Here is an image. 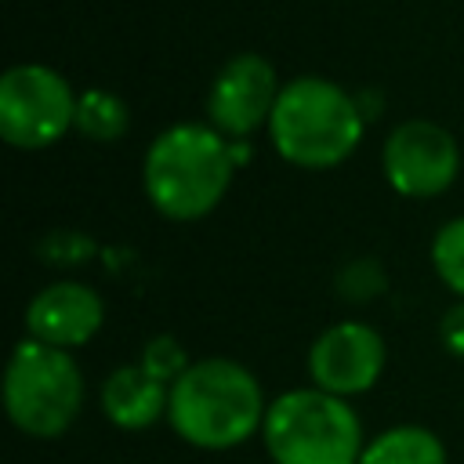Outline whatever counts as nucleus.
I'll return each instance as SVG.
<instances>
[{
  "label": "nucleus",
  "instance_id": "1",
  "mask_svg": "<svg viewBox=\"0 0 464 464\" xmlns=\"http://www.w3.org/2000/svg\"><path fill=\"white\" fill-rule=\"evenodd\" d=\"M268 395L257 373L228 355L192 359V366L170 384L167 424L174 435L207 453H225L261 435Z\"/></svg>",
  "mask_w": 464,
  "mask_h": 464
},
{
  "label": "nucleus",
  "instance_id": "2",
  "mask_svg": "<svg viewBox=\"0 0 464 464\" xmlns=\"http://www.w3.org/2000/svg\"><path fill=\"white\" fill-rule=\"evenodd\" d=\"M228 138L210 123L163 127L141 160V188L152 210L167 221H199L218 210L236 178Z\"/></svg>",
  "mask_w": 464,
  "mask_h": 464
},
{
  "label": "nucleus",
  "instance_id": "3",
  "mask_svg": "<svg viewBox=\"0 0 464 464\" xmlns=\"http://www.w3.org/2000/svg\"><path fill=\"white\" fill-rule=\"evenodd\" d=\"M265 130L283 163L297 170H334L359 149L366 116L352 91L308 72L283 83Z\"/></svg>",
  "mask_w": 464,
  "mask_h": 464
},
{
  "label": "nucleus",
  "instance_id": "4",
  "mask_svg": "<svg viewBox=\"0 0 464 464\" xmlns=\"http://www.w3.org/2000/svg\"><path fill=\"white\" fill-rule=\"evenodd\" d=\"M261 442L272 464H359L366 431L352 399L304 384L268 402Z\"/></svg>",
  "mask_w": 464,
  "mask_h": 464
},
{
  "label": "nucleus",
  "instance_id": "5",
  "mask_svg": "<svg viewBox=\"0 0 464 464\" xmlns=\"http://www.w3.org/2000/svg\"><path fill=\"white\" fill-rule=\"evenodd\" d=\"M87 381L72 352L22 337L4 366V413L7 420L40 442L62 439L83 413Z\"/></svg>",
  "mask_w": 464,
  "mask_h": 464
},
{
  "label": "nucleus",
  "instance_id": "6",
  "mask_svg": "<svg viewBox=\"0 0 464 464\" xmlns=\"http://www.w3.org/2000/svg\"><path fill=\"white\" fill-rule=\"evenodd\" d=\"M76 91L44 62H18L0 76V138L11 149L40 152L76 123Z\"/></svg>",
  "mask_w": 464,
  "mask_h": 464
},
{
  "label": "nucleus",
  "instance_id": "7",
  "mask_svg": "<svg viewBox=\"0 0 464 464\" xmlns=\"http://www.w3.org/2000/svg\"><path fill=\"white\" fill-rule=\"evenodd\" d=\"M381 174L406 199H435L460 174V145L435 120H402L381 145Z\"/></svg>",
  "mask_w": 464,
  "mask_h": 464
},
{
  "label": "nucleus",
  "instance_id": "8",
  "mask_svg": "<svg viewBox=\"0 0 464 464\" xmlns=\"http://www.w3.org/2000/svg\"><path fill=\"white\" fill-rule=\"evenodd\" d=\"M384 362H388V344L381 330L362 319L330 323L326 330H319V337L308 344L304 355L308 384L341 399L366 395L381 381Z\"/></svg>",
  "mask_w": 464,
  "mask_h": 464
},
{
  "label": "nucleus",
  "instance_id": "9",
  "mask_svg": "<svg viewBox=\"0 0 464 464\" xmlns=\"http://www.w3.org/2000/svg\"><path fill=\"white\" fill-rule=\"evenodd\" d=\"M279 91L283 83L265 54L257 51L232 54L207 87V123L221 130L228 141L250 138L261 127H268Z\"/></svg>",
  "mask_w": 464,
  "mask_h": 464
},
{
  "label": "nucleus",
  "instance_id": "10",
  "mask_svg": "<svg viewBox=\"0 0 464 464\" xmlns=\"http://www.w3.org/2000/svg\"><path fill=\"white\" fill-rule=\"evenodd\" d=\"M22 323H25V337L76 352L91 344L105 326V301L91 283L54 279L29 297Z\"/></svg>",
  "mask_w": 464,
  "mask_h": 464
},
{
  "label": "nucleus",
  "instance_id": "11",
  "mask_svg": "<svg viewBox=\"0 0 464 464\" xmlns=\"http://www.w3.org/2000/svg\"><path fill=\"white\" fill-rule=\"evenodd\" d=\"M98 406L105 420L120 431H145L160 420H167L170 406V384L152 377L138 359L116 366L98 392Z\"/></svg>",
  "mask_w": 464,
  "mask_h": 464
},
{
  "label": "nucleus",
  "instance_id": "12",
  "mask_svg": "<svg viewBox=\"0 0 464 464\" xmlns=\"http://www.w3.org/2000/svg\"><path fill=\"white\" fill-rule=\"evenodd\" d=\"M359 464H450L446 442L424 424H392L366 439Z\"/></svg>",
  "mask_w": 464,
  "mask_h": 464
},
{
  "label": "nucleus",
  "instance_id": "13",
  "mask_svg": "<svg viewBox=\"0 0 464 464\" xmlns=\"http://www.w3.org/2000/svg\"><path fill=\"white\" fill-rule=\"evenodd\" d=\"M130 127V112H127V102L105 87H87L80 91L76 98V123L72 130L87 141H98V145H109V141H120Z\"/></svg>",
  "mask_w": 464,
  "mask_h": 464
},
{
  "label": "nucleus",
  "instance_id": "14",
  "mask_svg": "<svg viewBox=\"0 0 464 464\" xmlns=\"http://www.w3.org/2000/svg\"><path fill=\"white\" fill-rule=\"evenodd\" d=\"M428 257H431V268H435L439 283L457 301H464V214L460 218H450V221H442L435 228L431 246H428Z\"/></svg>",
  "mask_w": 464,
  "mask_h": 464
},
{
  "label": "nucleus",
  "instance_id": "15",
  "mask_svg": "<svg viewBox=\"0 0 464 464\" xmlns=\"http://www.w3.org/2000/svg\"><path fill=\"white\" fill-rule=\"evenodd\" d=\"M337 297L348 301V304H366L373 297H381L388 290V276H384V265L377 257H352L337 268Z\"/></svg>",
  "mask_w": 464,
  "mask_h": 464
},
{
  "label": "nucleus",
  "instance_id": "16",
  "mask_svg": "<svg viewBox=\"0 0 464 464\" xmlns=\"http://www.w3.org/2000/svg\"><path fill=\"white\" fill-rule=\"evenodd\" d=\"M138 362H141L152 377H160L163 384H174V381L192 366V359L185 355V348H181V341H178L174 334H156V337H149V341L141 344V352H138Z\"/></svg>",
  "mask_w": 464,
  "mask_h": 464
},
{
  "label": "nucleus",
  "instance_id": "17",
  "mask_svg": "<svg viewBox=\"0 0 464 464\" xmlns=\"http://www.w3.org/2000/svg\"><path fill=\"white\" fill-rule=\"evenodd\" d=\"M40 257L44 265H54V268H76V265H87L94 257V239L80 228H54L40 239Z\"/></svg>",
  "mask_w": 464,
  "mask_h": 464
},
{
  "label": "nucleus",
  "instance_id": "18",
  "mask_svg": "<svg viewBox=\"0 0 464 464\" xmlns=\"http://www.w3.org/2000/svg\"><path fill=\"white\" fill-rule=\"evenodd\" d=\"M439 341L453 359H464V301H453L439 319Z\"/></svg>",
  "mask_w": 464,
  "mask_h": 464
},
{
  "label": "nucleus",
  "instance_id": "19",
  "mask_svg": "<svg viewBox=\"0 0 464 464\" xmlns=\"http://www.w3.org/2000/svg\"><path fill=\"white\" fill-rule=\"evenodd\" d=\"M355 98H359V109H362V116H366V123H370V120L381 112V94H373V91H359Z\"/></svg>",
  "mask_w": 464,
  "mask_h": 464
}]
</instances>
